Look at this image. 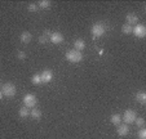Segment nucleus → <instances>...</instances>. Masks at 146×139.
Masks as SVG:
<instances>
[{"label": "nucleus", "mask_w": 146, "mask_h": 139, "mask_svg": "<svg viewBox=\"0 0 146 139\" xmlns=\"http://www.w3.org/2000/svg\"><path fill=\"white\" fill-rule=\"evenodd\" d=\"M1 93H3L4 97H8V98H13L14 96H16L17 93V88L14 84H12V82H5V84H3V86H1Z\"/></svg>", "instance_id": "obj_1"}, {"label": "nucleus", "mask_w": 146, "mask_h": 139, "mask_svg": "<svg viewBox=\"0 0 146 139\" xmlns=\"http://www.w3.org/2000/svg\"><path fill=\"white\" fill-rule=\"evenodd\" d=\"M65 57H66V59L69 61V62H71V63H79V62H82L83 61L82 52H78V50H75V49L69 50Z\"/></svg>", "instance_id": "obj_2"}, {"label": "nucleus", "mask_w": 146, "mask_h": 139, "mask_svg": "<svg viewBox=\"0 0 146 139\" xmlns=\"http://www.w3.org/2000/svg\"><path fill=\"white\" fill-rule=\"evenodd\" d=\"M91 34L93 38H101L105 34V26H104V23H101V22L94 23L91 28Z\"/></svg>", "instance_id": "obj_3"}, {"label": "nucleus", "mask_w": 146, "mask_h": 139, "mask_svg": "<svg viewBox=\"0 0 146 139\" xmlns=\"http://www.w3.org/2000/svg\"><path fill=\"white\" fill-rule=\"evenodd\" d=\"M36 97L34 94H26L23 97V106L27 107V108H34L36 106Z\"/></svg>", "instance_id": "obj_4"}, {"label": "nucleus", "mask_w": 146, "mask_h": 139, "mask_svg": "<svg viewBox=\"0 0 146 139\" xmlns=\"http://www.w3.org/2000/svg\"><path fill=\"white\" fill-rule=\"evenodd\" d=\"M136 117H137V116H136L135 111H132V109H127V111L124 112L121 120H124V123L125 124H132V123H135Z\"/></svg>", "instance_id": "obj_5"}, {"label": "nucleus", "mask_w": 146, "mask_h": 139, "mask_svg": "<svg viewBox=\"0 0 146 139\" xmlns=\"http://www.w3.org/2000/svg\"><path fill=\"white\" fill-rule=\"evenodd\" d=\"M132 32L136 38L138 39H142L146 36V27L143 25H136L135 27L132 28Z\"/></svg>", "instance_id": "obj_6"}, {"label": "nucleus", "mask_w": 146, "mask_h": 139, "mask_svg": "<svg viewBox=\"0 0 146 139\" xmlns=\"http://www.w3.org/2000/svg\"><path fill=\"white\" fill-rule=\"evenodd\" d=\"M40 79H41V82L48 84V82H50L53 80V72L50 71V70H44V71L40 74Z\"/></svg>", "instance_id": "obj_7"}, {"label": "nucleus", "mask_w": 146, "mask_h": 139, "mask_svg": "<svg viewBox=\"0 0 146 139\" xmlns=\"http://www.w3.org/2000/svg\"><path fill=\"white\" fill-rule=\"evenodd\" d=\"M49 41H52L53 44H61L64 41V35L61 32H52V35L49 36Z\"/></svg>", "instance_id": "obj_8"}, {"label": "nucleus", "mask_w": 146, "mask_h": 139, "mask_svg": "<svg viewBox=\"0 0 146 139\" xmlns=\"http://www.w3.org/2000/svg\"><path fill=\"white\" fill-rule=\"evenodd\" d=\"M116 133L120 136H125L128 133H129V128H128L127 124H119L118 129H116Z\"/></svg>", "instance_id": "obj_9"}, {"label": "nucleus", "mask_w": 146, "mask_h": 139, "mask_svg": "<svg viewBox=\"0 0 146 139\" xmlns=\"http://www.w3.org/2000/svg\"><path fill=\"white\" fill-rule=\"evenodd\" d=\"M125 18H127V23H128L129 26H132V25H137L138 17L136 16V14H133V13H128L127 16H125Z\"/></svg>", "instance_id": "obj_10"}, {"label": "nucleus", "mask_w": 146, "mask_h": 139, "mask_svg": "<svg viewBox=\"0 0 146 139\" xmlns=\"http://www.w3.org/2000/svg\"><path fill=\"white\" fill-rule=\"evenodd\" d=\"M84 48H86V41L82 40V39H78V40H75L74 43V49L78 50V52H82V50H84Z\"/></svg>", "instance_id": "obj_11"}, {"label": "nucleus", "mask_w": 146, "mask_h": 139, "mask_svg": "<svg viewBox=\"0 0 146 139\" xmlns=\"http://www.w3.org/2000/svg\"><path fill=\"white\" fill-rule=\"evenodd\" d=\"M31 39H33V35H31L29 31H25V32H22V34H21V36H19V40H21V43H23V44L30 43Z\"/></svg>", "instance_id": "obj_12"}, {"label": "nucleus", "mask_w": 146, "mask_h": 139, "mask_svg": "<svg viewBox=\"0 0 146 139\" xmlns=\"http://www.w3.org/2000/svg\"><path fill=\"white\" fill-rule=\"evenodd\" d=\"M18 115H19V117L21 119H26V117H29L30 116V109L27 108V107H21L19 108V111H18Z\"/></svg>", "instance_id": "obj_13"}, {"label": "nucleus", "mask_w": 146, "mask_h": 139, "mask_svg": "<svg viewBox=\"0 0 146 139\" xmlns=\"http://www.w3.org/2000/svg\"><path fill=\"white\" fill-rule=\"evenodd\" d=\"M136 101L140 104H145L146 103V93H143V92L137 93V94H136Z\"/></svg>", "instance_id": "obj_14"}, {"label": "nucleus", "mask_w": 146, "mask_h": 139, "mask_svg": "<svg viewBox=\"0 0 146 139\" xmlns=\"http://www.w3.org/2000/svg\"><path fill=\"white\" fill-rule=\"evenodd\" d=\"M30 116L34 119V120H39L41 117V111L39 108H33L30 111Z\"/></svg>", "instance_id": "obj_15"}, {"label": "nucleus", "mask_w": 146, "mask_h": 139, "mask_svg": "<svg viewBox=\"0 0 146 139\" xmlns=\"http://www.w3.org/2000/svg\"><path fill=\"white\" fill-rule=\"evenodd\" d=\"M110 121H111V124H114V125H119V124H120V121H121V116H120V115H118V113L111 115Z\"/></svg>", "instance_id": "obj_16"}, {"label": "nucleus", "mask_w": 146, "mask_h": 139, "mask_svg": "<svg viewBox=\"0 0 146 139\" xmlns=\"http://www.w3.org/2000/svg\"><path fill=\"white\" fill-rule=\"evenodd\" d=\"M132 26H129L128 23H124L123 26H121V32L125 34V35H128V34H132Z\"/></svg>", "instance_id": "obj_17"}, {"label": "nucleus", "mask_w": 146, "mask_h": 139, "mask_svg": "<svg viewBox=\"0 0 146 139\" xmlns=\"http://www.w3.org/2000/svg\"><path fill=\"white\" fill-rule=\"evenodd\" d=\"M38 5H39V8H41V9H48L50 7V1L49 0H41V1L38 3Z\"/></svg>", "instance_id": "obj_18"}, {"label": "nucleus", "mask_w": 146, "mask_h": 139, "mask_svg": "<svg viewBox=\"0 0 146 139\" xmlns=\"http://www.w3.org/2000/svg\"><path fill=\"white\" fill-rule=\"evenodd\" d=\"M135 123H136V126H138L140 129H142L143 126H145V119L143 117H136Z\"/></svg>", "instance_id": "obj_19"}, {"label": "nucleus", "mask_w": 146, "mask_h": 139, "mask_svg": "<svg viewBox=\"0 0 146 139\" xmlns=\"http://www.w3.org/2000/svg\"><path fill=\"white\" fill-rule=\"evenodd\" d=\"M31 82H33L34 85H40L41 84V79H40V75H34L33 77H31Z\"/></svg>", "instance_id": "obj_20"}, {"label": "nucleus", "mask_w": 146, "mask_h": 139, "mask_svg": "<svg viewBox=\"0 0 146 139\" xmlns=\"http://www.w3.org/2000/svg\"><path fill=\"white\" fill-rule=\"evenodd\" d=\"M48 41H49V38H48V36H45L44 34L39 36V43H40V44H47Z\"/></svg>", "instance_id": "obj_21"}, {"label": "nucleus", "mask_w": 146, "mask_h": 139, "mask_svg": "<svg viewBox=\"0 0 146 139\" xmlns=\"http://www.w3.org/2000/svg\"><path fill=\"white\" fill-rule=\"evenodd\" d=\"M138 138L140 139H146V129H140V131H138Z\"/></svg>", "instance_id": "obj_22"}, {"label": "nucleus", "mask_w": 146, "mask_h": 139, "mask_svg": "<svg viewBox=\"0 0 146 139\" xmlns=\"http://www.w3.org/2000/svg\"><path fill=\"white\" fill-rule=\"evenodd\" d=\"M27 9H29V12H36V9H38V5H36V4H34V3H31V4H29Z\"/></svg>", "instance_id": "obj_23"}, {"label": "nucleus", "mask_w": 146, "mask_h": 139, "mask_svg": "<svg viewBox=\"0 0 146 139\" xmlns=\"http://www.w3.org/2000/svg\"><path fill=\"white\" fill-rule=\"evenodd\" d=\"M17 58H18V59H25V58H26V53L22 52V50H21V52H18V53H17Z\"/></svg>", "instance_id": "obj_24"}, {"label": "nucleus", "mask_w": 146, "mask_h": 139, "mask_svg": "<svg viewBox=\"0 0 146 139\" xmlns=\"http://www.w3.org/2000/svg\"><path fill=\"white\" fill-rule=\"evenodd\" d=\"M44 35H45V36H48V38H49V36L52 35V32H50L49 30H45V31H44Z\"/></svg>", "instance_id": "obj_25"}, {"label": "nucleus", "mask_w": 146, "mask_h": 139, "mask_svg": "<svg viewBox=\"0 0 146 139\" xmlns=\"http://www.w3.org/2000/svg\"><path fill=\"white\" fill-rule=\"evenodd\" d=\"M3 97H4V96H3V93H1V90H0V101L3 99Z\"/></svg>", "instance_id": "obj_26"}, {"label": "nucleus", "mask_w": 146, "mask_h": 139, "mask_svg": "<svg viewBox=\"0 0 146 139\" xmlns=\"http://www.w3.org/2000/svg\"><path fill=\"white\" fill-rule=\"evenodd\" d=\"M1 86H3V85H1V82H0V89H1Z\"/></svg>", "instance_id": "obj_27"}]
</instances>
